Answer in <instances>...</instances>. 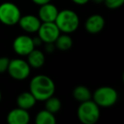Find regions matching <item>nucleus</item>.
<instances>
[{
    "mask_svg": "<svg viewBox=\"0 0 124 124\" xmlns=\"http://www.w3.org/2000/svg\"><path fill=\"white\" fill-rule=\"evenodd\" d=\"M7 71L13 79L22 81L29 77L31 73V66L27 61L22 59H13L9 60Z\"/></svg>",
    "mask_w": 124,
    "mask_h": 124,
    "instance_id": "423d86ee",
    "label": "nucleus"
},
{
    "mask_svg": "<svg viewBox=\"0 0 124 124\" xmlns=\"http://www.w3.org/2000/svg\"><path fill=\"white\" fill-rule=\"evenodd\" d=\"M29 89L37 101H45L54 94L55 84L48 76L40 74L31 78Z\"/></svg>",
    "mask_w": 124,
    "mask_h": 124,
    "instance_id": "f257e3e1",
    "label": "nucleus"
},
{
    "mask_svg": "<svg viewBox=\"0 0 124 124\" xmlns=\"http://www.w3.org/2000/svg\"><path fill=\"white\" fill-rule=\"evenodd\" d=\"M36 99L34 98V96L31 94V93L30 91L23 92V93H20L17 97V100H16L18 107L26 110L32 108L36 105Z\"/></svg>",
    "mask_w": 124,
    "mask_h": 124,
    "instance_id": "4468645a",
    "label": "nucleus"
},
{
    "mask_svg": "<svg viewBox=\"0 0 124 124\" xmlns=\"http://www.w3.org/2000/svg\"><path fill=\"white\" fill-rule=\"evenodd\" d=\"M71 1L78 5H84V4H88L90 0H71Z\"/></svg>",
    "mask_w": 124,
    "mask_h": 124,
    "instance_id": "b1692460",
    "label": "nucleus"
},
{
    "mask_svg": "<svg viewBox=\"0 0 124 124\" xmlns=\"http://www.w3.org/2000/svg\"><path fill=\"white\" fill-rule=\"evenodd\" d=\"M42 21L34 15H26V16H21L19 20V26L23 31H26L28 33H35L38 32L40 26H41Z\"/></svg>",
    "mask_w": 124,
    "mask_h": 124,
    "instance_id": "1a4fd4ad",
    "label": "nucleus"
},
{
    "mask_svg": "<svg viewBox=\"0 0 124 124\" xmlns=\"http://www.w3.org/2000/svg\"><path fill=\"white\" fill-rule=\"evenodd\" d=\"M78 117L83 124H94L100 117V106L93 100L82 102L78 109Z\"/></svg>",
    "mask_w": 124,
    "mask_h": 124,
    "instance_id": "7ed1b4c3",
    "label": "nucleus"
},
{
    "mask_svg": "<svg viewBox=\"0 0 124 124\" xmlns=\"http://www.w3.org/2000/svg\"><path fill=\"white\" fill-rule=\"evenodd\" d=\"M9 60H10L7 57H0V73H4L7 71Z\"/></svg>",
    "mask_w": 124,
    "mask_h": 124,
    "instance_id": "aec40b11",
    "label": "nucleus"
},
{
    "mask_svg": "<svg viewBox=\"0 0 124 124\" xmlns=\"http://www.w3.org/2000/svg\"><path fill=\"white\" fill-rule=\"evenodd\" d=\"M105 20L101 15L94 14L90 16L85 21V29L88 33L97 34L104 29Z\"/></svg>",
    "mask_w": 124,
    "mask_h": 124,
    "instance_id": "9d476101",
    "label": "nucleus"
},
{
    "mask_svg": "<svg viewBox=\"0 0 124 124\" xmlns=\"http://www.w3.org/2000/svg\"><path fill=\"white\" fill-rule=\"evenodd\" d=\"M60 32L70 34L78 29L80 19L78 15L71 9H63L59 11L58 16L54 21Z\"/></svg>",
    "mask_w": 124,
    "mask_h": 124,
    "instance_id": "f03ea898",
    "label": "nucleus"
},
{
    "mask_svg": "<svg viewBox=\"0 0 124 124\" xmlns=\"http://www.w3.org/2000/svg\"><path fill=\"white\" fill-rule=\"evenodd\" d=\"M31 1H32L35 4H37V5H39V6L51 2V0H31Z\"/></svg>",
    "mask_w": 124,
    "mask_h": 124,
    "instance_id": "4be33fe9",
    "label": "nucleus"
},
{
    "mask_svg": "<svg viewBox=\"0 0 124 124\" xmlns=\"http://www.w3.org/2000/svg\"><path fill=\"white\" fill-rule=\"evenodd\" d=\"M27 63L31 68H41L45 63L44 54L39 49H34L27 54Z\"/></svg>",
    "mask_w": 124,
    "mask_h": 124,
    "instance_id": "ddd939ff",
    "label": "nucleus"
},
{
    "mask_svg": "<svg viewBox=\"0 0 124 124\" xmlns=\"http://www.w3.org/2000/svg\"><path fill=\"white\" fill-rule=\"evenodd\" d=\"M93 4H104V0H90Z\"/></svg>",
    "mask_w": 124,
    "mask_h": 124,
    "instance_id": "393cba45",
    "label": "nucleus"
},
{
    "mask_svg": "<svg viewBox=\"0 0 124 124\" xmlns=\"http://www.w3.org/2000/svg\"><path fill=\"white\" fill-rule=\"evenodd\" d=\"M72 38L69 36V34L66 33L60 34L54 42L55 48H57L60 51H67L72 47Z\"/></svg>",
    "mask_w": 124,
    "mask_h": 124,
    "instance_id": "dca6fc26",
    "label": "nucleus"
},
{
    "mask_svg": "<svg viewBox=\"0 0 124 124\" xmlns=\"http://www.w3.org/2000/svg\"><path fill=\"white\" fill-rule=\"evenodd\" d=\"M21 13L19 7L11 2L0 4V22L5 26H12L18 24Z\"/></svg>",
    "mask_w": 124,
    "mask_h": 124,
    "instance_id": "39448f33",
    "label": "nucleus"
},
{
    "mask_svg": "<svg viewBox=\"0 0 124 124\" xmlns=\"http://www.w3.org/2000/svg\"><path fill=\"white\" fill-rule=\"evenodd\" d=\"M32 41H33V43H34L35 48H36V47L40 46V45L43 43V41H42L41 38H40L38 36L36 37V38H32Z\"/></svg>",
    "mask_w": 124,
    "mask_h": 124,
    "instance_id": "5701e85b",
    "label": "nucleus"
},
{
    "mask_svg": "<svg viewBox=\"0 0 124 124\" xmlns=\"http://www.w3.org/2000/svg\"><path fill=\"white\" fill-rule=\"evenodd\" d=\"M60 33L54 22H42L38 31V37L45 43H54Z\"/></svg>",
    "mask_w": 124,
    "mask_h": 124,
    "instance_id": "0eeeda50",
    "label": "nucleus"
},
{
    "mask_svg": "<svg viewBox=\"0 0 124 124\" xmlns=\"http://www.w3.org/2000/svg\"><path fill=\"white\" fill-rule=\"evenodd\" d=\"M45 50L46 52L48 53H53L54 51V48H55V45L54 43H45Z\"/></svg>",
    "mask_w": 124,
    "mask_h": 124,
    "instance_id": "412c9836",
    "label": "nucleus"
},
{
    "mask_svg": "<svg viewBox=\"0 0 124 124\" xmlns=\"http://www.w3.org/2000/svg\"><path fill=\"white\" fill-rule=\"evenodd\" d=\"M104 4L108 9H116L123 5L124 0H104Z\"/></svg>",
    "mask_w": 124,
    "mask_h": 124,
    "instance_id": "6ab92c4d",
    "label": "nucleus"
},
{
    "mask_svg": "<svg viewBox=\"0 0 124 124\" xmlns=\"http://www.w3.org/2000/svg\"><path fill=\"white\" fill-rule=\"evenodd\" d=\"M35 48L32 38L27 35H20L15 38L13 42V49L21 56H27V54Z\"/></svg>",
    "mask_w": 124,
    "mask_h": 124,
    "instance_id": "6e6552de",
    "label": "nucleus"
},
{
    "mask_svg": "<svg viewBox=\"0 0 124 124\" xmlns=\"http://www.w3.org/2000/svg\"><path fill=\"white\" fill-rule=\"evenodd\" d=\"M2 100V93H1V90H0V102Z\"/></svg>",
    "mask_w": 124,
    "mask_h": 124,
    "instance_id": "a878e982",
    "label": "nucleus"
},
{
    "mask_svg": "<svg viewBox=\"0 0 124 124\" xmlns=\"http://www.w3.org/2000/svg\"><path fill=\"white\" fill-rule=\"evenodd\" d=\"M31 116L28 110L22 108H15L7 115V122L9 124H27L30 122Z\"/></svg>",
    "mask_w": 124,
    "mask_h": 124,
    "instance_id": "9b49d317",
    "label": "nucleus"
},
{
    "mask_svg": "<svg viewBox=\"0 0 124 124\" xmlns=\"http://www.w3.org/2000/svg\"><path fill=\"white\" fill-rule=\"evenodd\" d=\"M93 100L100 107H108L113 106L118 100L117 91L112 87L103 86L98 88L92 94Z\"/></svg>",
    "mask_w": 124,
    "mask_h": 124,
    "instance_id": "20e7f679",
    "label": "nucleus"
},
{
    "mask_svg": "<svg viewBox=\"0 0 124 124\" xmlns=\"http://www.w3.org/2000/svg\"><path fill=\"white\" fill-rule=\"evenodd\" d=\"M58 13V8L54 4L48 3L40 6L38 10V18L42 22H54Z\"/></svg>",
    "mask_w": 124,
    "mask_h": 124,
    "instance_id": "f8f14e48",
    "label": "nucleus"
},
{
    "mask_svg": "<svg viewBox=\"0 0 124 124\" xmlns=\"http://www.w3.org/2000/svg\"><path fill=\"white\" fill-rule=\"evenodd\" d=\"M72 95H73V98L77 101L80 102V103L87 101V100H92L91 91H90L88 88H87L86 86H83V85L77 86L73 89Z\"/></svg>",
    "mask_w": 124,
    "mask_h": 124,
    "instance_id": "2eb2a0df",
    "label": "nucleus"
},
{
    "mask_svg": "<svg viewBox=\"0 0 124 124\" xmlns=\"http://www.w3.org/2000/svg\"><path fill=\"white\" fill-rule=\"evenodd\" d=\"M45 109L53 114L57 113L61 109V101L53 95L45 100Z\"/></svg>",
    "mask_w": 124,
    "mask_h": 124,
    "instance_id": "a211bd4d",
    "label": "nucleus"
},
{
    "mask_svg": "<svg viewBox=\"0 0 124 124\" xmlns=\"http://www.w3.org/2000/svg\"><path fill=\"white\" fill-rule=\"evenodd\" d=\"M35 122L37 124H54L56 122V118L54 117V114L44 109L37 114Z\"/></svg>",
    "mask_w": 124,
    "mask_h": 124,
    "instance_id": "f3484780",
    "label": "nucleus"
}]
</instances>
